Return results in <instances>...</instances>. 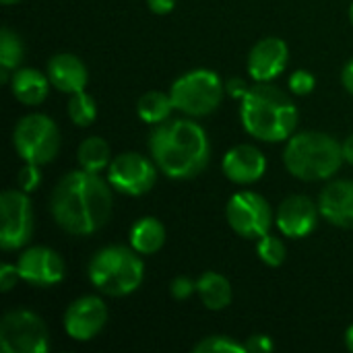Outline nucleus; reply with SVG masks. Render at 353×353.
<instances>
[{"instance_id":"1","label":"nucleus","mask_w":353,"mask_h":353,"mask_svg":"<svg viewBox=\"0 0 353 353\" xmlns=\"http://www.w3.org/2000/svg\"><path fill=\"white\" fill-rule=\"evenodd\" d=\"M112 184L95 172L74 170L60 178L50 196V211L58 228L70 236H89L101 230L114 209Z\"/></svg>"},{"instance_id":"2","label":"nucleus","mask_w":353,"mask_h":353,"mask_svg":"<svg viewBox=\"0 0 353 353\" xmlns=\"http://www.w3.org/2000/svg\"><path fill=\"white\" fill-rule=\"evenodd\" d=\"M149 151L172 180H190L203 174L211 161V143L205 128L192 120H165L149 134Z\"/></svg>"},{"instance_id":"3","label":"nucleus","mask_w":353,"mask_h":353,"mask_svg":"<svg viewBox=\"0 0 353 353\" xmlns=\"http://www.w3.org/2000/svg\"><path fill=\"white\" fill-rule=\"evenodd\" d=\"M240 120L250 137L265 143H281L296 132L298 108L279 87L259 83L244 95Z\"/></svg>"},{"instance_id":"4","label":"nucleus","mask_w":353,"mask_h":353,"mask_svg":"<svg viewBox=\"0 0 353 353\" xmlns=\"http://www.w3.org/2000/svg\"><path fill=\"white\" fill-rule=\"evenodd\" d=\"M343 161V145L325 132H294L283 151L288 172L304 182H319L335 176Z\"/></svg>"},{"instance_id":"5","label":"nucleus","mask_w":353,"mask_h":353,"mask_svg":"<svg viewBox=\"0 0 353 353\" xmlns=\"http://www.w3.org/2000/svg\"><path fill=\"white\" fill-rule=\"evenodd\" d=\"M89 281L105 296L122 298L137 292L145 277V265L130 246H105L97 250L87 267Z\"/></svg>"},{"instance_id":"6","label":"nucleus","mask_w":353,"mask_h":353,"mask_svg":"<svg viewBox=\"0 0 353 353\" xmlns=\"http://www.w3.org/2000/svg\"><path fill=\"white\" fill-rule=\"evenodd\" d=\"M223 93L225 85L219 74L209 68H196L178 77L170 89L174 108L196 118L213 114L221 105Z\"/></svg>"},{"instance_id":"7","label":"nucleus","mask_w":353,"mask_h":353,"mask_svg":"<svg viewBox=\"0 0 353 353\" xmlns=\"http://www.w3.org/2000/svg\"><path fill=\"white\" fill-rule=\"evenodd\" d=\"M12 145L25 163L43 165L56 159L60 151V130L50 116L29 114L17 122Z\"/></svg>"},{"instance_id":"8","label":"nucleus","mask_w":353,"mask_h":353,"mask_svg":"<svg viewBox=\"0 0 353 353\" xmlns=\"http://www.w3.org/2000/svg\"><path fill=\"white\" fill-rule=\"evenodd\" d=\"M0 350L4 353H46L50 350L48 327L31 310H10L0 323Z\"/></svg>"},{"instance_id":"9","label":"nucleus","mask_w":353,"mask_h":353,"mask_svg":"<svg viewBox=\"0 0 353 353\" xmlns=\"http://www.w3.org/2000/svg\"><path fill=\"white\" fill-rule=\"evenodd\" d=\"M225 217L230 228L248 240H259L265 234H269L275 215L269 205V201L254 192V190H242L236 192L225 207Z\"/></svg>"},{"instance_id":"10","label":"nucleus","mask_w":353,"mask_h":353,"mask_svg":"<svg viewBox=\"0 0 353 353\" xmlns=\"http://www.w3.org/2000/svg\"><path fill=\"white\" fill-rule=\"evenodd\" d=\"M0 246L4 250H19L29 244L33 236V207L25 190L8 188L0 194Z\"/></svg>"},{"instance_id":"11","label":"nucleus","mask_w":353,"mask_h":353,"mask_svg":"<svg viewBox=\"0 0 353 353\" xmlns=\"http://www.w3.org/2000/svg\"><path fill=\"white\" fill-rule=\"evenodd\" d=\"M157 165L141 153H120L108 168V182L116 192L126 196H143L157 182Z\"/></svg>"},{"instance_id":"12","label":"nucleus","mask_w":353,"mask_h":353,"mask_svg":"<svg viewBox=\"0 0 353 353\" xmlns=\"http://www.w3.org/2000/svg\"><path fill=\"white\" fill-rule=\"evenodd\" d=\"M17 269H19L21 281H25L33 288L56 285L66 275V265H64L62 256L56 250L46 248V246L27 248L19 256Z\"/></svg>"},{"instance_id":"13","label":"nucleus","mask_w":353,"mask_h":353,"mask_svg":"<svg viewBox=\"0 0 353 353\" xmlns=\"http://www.w3.org/2000/svg\"><path fill=\"white\" fill-rule=\"evenodd\" d=\"M108 323V308L97 296L77 298L64 312V331L74 341H91Z\"/></svg>"},{"instance_id":"14","label":"nucleus","mask_w":353,"mask_h":353,"mask_svg":"<svg viewBox=\"0 0 353 353\" xmlns=\"http://www.w3.org/2000/svg\"><path fill=\"white\" fill-rule=\"evenodd\" d=\"M319 215L321 209L312 199L304 194H292L279 205L275 213V225L285 238H306L314 232Z\"/></svg>"},{"instance_id":"15","label":"nucleus","mask_w":353,"mask_h":353,"mask_svg":"<svg viewBox=\"0 0 353 353\" xmlns=\"http://www.w3.org/2000/svg\"><path fill=\"white\" fill-rule=\"evenodd\" d=\"M290 60V48L279 37H265L248 54V74L256 83H269L277 79Z\"/></svg>"},{"instance_id":"16","label":"nucleus","mask_w":353,"mask_h":353,"mask_svg":"<svg viewBox=\"0 0 353 353\" xmlns=\"http://www.w3.org/2000/svg\"><path fill=\"white\" fill-rule=\"evenodd\" d=\"M221 170L234 184H254L267 172V157L254 145H236L223 155Z\"/></svg>"},{"instance_id":"17","label":"nucleus","mask_w":353,"mask_h":353,"mask_svg":"<svg viewBox=\"0 0 353 353\" xmlns=\"http://www.w3.org/2000/svg\"><path fill=\"white\" fill-rule=\"evenodd\" d=\"M321 215L343 230H353V182L335 180L321 190L319 196Z\"/></svg>"},{"instance_id":"18","label":"nucleus","mask_w":353,"mask_h":353,"mask_svg":"<svg viewBox=\"0 0 353 353\" xmlns=\"http://www.w3.org/2000/svg\"><path fill=\"white\" fill-rule=\"evenodd\" d=\"M48 77L54 89L62 93H77L87 87L89 72L81 58L74 54H56L48 62Z\"/></svg>"},{"instance_id":"19","label":"nucleus","mask_w":353,"mask_h":353,"mask_svg":"<svg viewBox=\"0 0 353 353\" xmlns=\"http://www.w3.org/2000/svg\"><path fill=\"white\" fill-rule=\"evenodd\" d=\"M50 77L37 68H17L10 77V91L23 105H39L50 93Z\"/></svg>"},{"instance_id":"20","label":"nucleus","mask_w":353,"mask_h":353,"mask_svg":"<svg viewBox=\"0 0 353 353\" xmlns=\"http://www.w3.org/2000/svg\"><path fill=\"white\" fill-rule=\"evenodd\" d=\"M196 292H199L205 308L215 310V312L228 308L234 298L232 283L228 281V277H223L221 273H215V271H207L199 277Z\"/></svg>"},{"instance_id":"21","label":"nucleus","mask_w":353,"mask_h":353,"mask_svg":"<svg viewBox=\"0 0 353 353\" xmlns=\"http://www.w3.org/2000/svg\"><path fill=\"white\" fill-rule=\"evenodd\" d=\"M165 244V228L155 217H141L130 228V246L139 254H155Z\"/></svg>"},{"instance_id":"22","label":"nucleus","mask_w":353,"mask_h":353,"mask_svg":"<svg viewBox=\"0 0 353 353\" xmlns=\"http://www.w3.org/2000/svg\"><path fill=\"white\" fill-rule=\"evenodd\" d=\"M77 161L83 170L87 172H103L112 163V151L110 145L101 137H89L79 145L77 151Z\"/></svg>"},{"instance_id":"23","label":"nucleus","mask_w":353,"mask_h":353,"mask_svg":"<svg viewBox=\"0 0 353 353\" xmlns=\"http://www.w3.org/2000/svg\"><path fill=\"white\" fill-rule=\"evenodd\" d=\"M25 58V46L23 39L8 27H4L0 31V81L2 83H10L12 70L19 68V64Z\"/></svg>"},{"instance_id":"24","label":"nucleus","mask_w":353,"mask_h":353,"mask_svg":"<svg viewBox=\"0 0 353 353\" xmlns=\"http://www.w3.org/2000/svg\"><path fill=\"white\" fill-rule=\"evenodd\" d=\"M174 103L170 93L165 95L163 91H147L139 97L137 101V114L143 122L147 124H161L170 118Z\"/></svg>"},{"instance_id":"25","label":"nucleus","mask_w":353,"mask_h":353,"mask_svg":"<svg viewBox=\"0 0 353 353\" xmlns=\"http://www.w3.org/2000/svg\"><path fill=\"white\" fill-rule=\"evenodd\" d=\"M68 118L77 124V126H89L95 122L97 118V105H95V99L83 91H77L70 95V101H68Z\"/></svg>"},{"instance_id":"26","label":"nucleus","mask_w":353,"mask_h":353,"mask_svg":"<svg viewBox=\"0 0 353 353\" xmlns=\"http://www.w3.org/2000/svg\"><path fill=\"white\" fill-rule=\"evenodd\" d=\"M194 353H246V343H238L236 339L228 335H211L199 341L194 347Z\"/></svg>"},{"instance_id":"27","label":"nucleus","mask_w":353,"mask_h":353,"mask_svg":"<svg viewBox=\"0 0 353 353\" xmlns=\"http://www.w3.org/2000/svg\"><path fill=\"white\" fill-rule=\"evenodd\" d=\"M256 254L259 259L269 265V267H279L283 265L285 261V244L271 236V234H265L263 238H259V244H256Z\"/></svg>"},{"instance_id":"28","label":"nucleus","mask_w":353,"mask_h":353,"mask_svg":"<svg viewBox=\"0 0 353 353\" xmlns=\"http://www.w3.org/2000/svg\"><path fill=\"white\" fill-rule=\"evenodd\" d=\"M314 87H316V79L308 70H296L290 77V89L296 95H308V93L314 91Z\"/></svg>"},{"instance_id":"29","label":"nucleus","mask_w":353,"mask_h":353,"mask_svg":"<svg viewBox=\"0 0 353 353\" xmlns=\"http://www.w3.org/2000/svg\"><path fill=\"white\" fill-rule=\"evenodd\" d=\"M41 184V172L35 163H25V168L19 172V186L25 192H33Z\"/></svg>"},{"instance_id":"30","label":"nucleus","mask_w":353,"mask_h":353,"mask_svg":"<svg viewBox=\"0 0 353 353\" xmlns=\"http://www.w3.org/2000/svg\"><path fill=\"white\" fill-rule=\"evenodd\" d=\"M170 292L176 300H188L196 292V283H192L188 277H176L170 285Z\"/></svg>"},{"instance_id":"31","label":"nucleus","mask_w":353,"mask_h":353,"mask_svg":"<svg viewBox=\"0 0 353 353\" xmlns=\"http://www.w3.org/2000/svg\"><path fill=\"white\" fill-rule=\"evenodd\" d=\"M19 279H21V275H19L17 265L4 263V265L0 267V290H2V292H10V290L17 285Z\"/></svg>"},{"instance_id":"32","label":"nucleus","mask_w":353,"mask_h":353,"mask_svg":"<svg viewBox=\"0 0 353 353\" xmlns=\"http://www.w3.org/2000/svg\"><path fill=\"white\" fill-rule=\"evenodd\" d=\"M246 350L250 353H269L275 350V343L271 341V337L269 335H252V337H248V341H246Z\"/></svg>"},{"instance_id":"33","label":"nucleus","mask_w":353,"mask_h":353,"mask_svg":"<svg viewBox=\"0 0 353 353\" xmlns=\"http://www.w3.org/2000/svg\"><path fill=\"white\" fill-rule=\"evenodd\" d=\"M248 83L244 81V79H240V77H234V79H230L228 83H225V93L228 95H232L234 99H244V95L248 93Z\"/></svg>"},{"instance_id":"34","label":"nucleus","mask_w":353,"mask_h":353,"mask_svg":"<svg viewBox=\"0 0 353 353\" xmlns=\"http://www.w3.org/2000/svg\"><path fill=\"white\" fill-rule=\"evenodd\" d=\"M147 6H149V10L155 12V14H168V12L174 10L176 0H147Z\"/></svg>"},{"instance_id":"35","label":"nucleus","mask_w":353,"mask_h":353,"mask_svg":"<svg viewBox=\"0 0 353 353\" xmlns=\"http://www.w3.org/2000/svg\"><path fill=\"white\" fill-rule=\"evenodd\" d=\"M341 83L343 87L347 89V93L353 95V58L343 66V72H341Z\"/></svg>"},{"instance_id":"36","label":"nucleus","mask_w":353,"mask_h":353,"mask_svg":"<svg viewBox=\"0 0 353 353\" xmlns=\"http://www.w3.org/2000/svg\"><path fill=\"white\" fill-rule=\"evenodd\" d=\"M343 157H345L347 163H352L353 165V134L352 137H347L345 143H343Z\"/></svg>"},{"instance_id":"37","label":"nucleus","mask_w":353,"mask_h":353,"mask_svg":"<svg viewBox=\"0 0 353 353\" xmlns=\"http://www.w3.org/2000/svg\"><path fill=\"white\" fill-rule=\"evenodd\" d=\"M345 345H347L350 352H353V325L347 329V333H345Z\"/></svg>"},{"instance_id":"38","label":"nucleus","mask_w":353,"mask_h":353,"mask_svg":"<svg viewBox=\"0 0 353 353\" xmlns=\"http://www.w3.org/2000/svg\"><path fill=\"white\" fill-rule=\"evenodd\" d=\"M350 21H352V25H353V4L350 6Z\"/></svg>"},{"instance_id":"39","label":"nucleus","mask_w":353,"mask_h":353,"mask_svg":"<svg viewBox=\"0 0 353 353\" xmlns=\"http://www.w3.org/2000/svg\"><path fill=\"white\" fill-rule=\"evenodd\" d=\"M4 4H14V2H19V0H2Z\"/></svg>"}]
</instances>
